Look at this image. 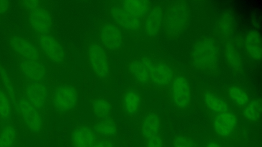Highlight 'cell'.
<instances>
[{
    "mask_svg": "<svg viewBox=\"0 0 262 147\" xmlns=\"http://www.w3.org/2000/svg\"><path fill=\"white\" fill-rule=\"evenodd\" d=\"M80 92L78 88L71 83H63L52 91L51 105L56 115L61 119L68 118L76 121V115L80 105Z\"/></svg>",
    "mask_w": 262,
    "mask_h": 147,
    "instance_id": "cell-2",
    "label": "cell"
},
{
    "mask_svg": "<svg viewBox=\"0 0 262 147\" xmlns=\"http://www.w3.org/2000/svg\"><path fill=\"white\" fill-rule=\"evenodd\" d=\"M24 5L30 10L39 6L38 1H26L24 2Z\"/></svg>",
    "mask_w": 262,
    "mask_h": 147,
    "instance_id": "cell-34",
    "label": "cell"
},
{
    "mask_svg": "<svg viewBox=\"0 0 262 147\" xmlns=\"http://www.w3.org/2000/svg\"><path fill=\"white\" fill-rule=\"evenodd\" d=\"M180 69L173 62L159 56L152 70L149 90H160L168 88Z\"/></svg>",
    "mask_w": 262,
    "mask_h": 147,
    "instance_id": "cell-11",
    "label": "cell"
},
{
    "mask_svg": "<svg viewBox=\"0 0 262 147\" xmlns=\"http://www.w3.org/2000/svg\"><path fill=\"white\" fill-rule=\"evenodd\" d=\"M10 44L13 50L24 59L39 60L38 50L26 39L17 36H13L10 39Z\"/></svg>",
    "mask_w": 262,
    "mask_h": 147,
    "instance_id": "cell-22",
    "label": "cell"
},
{
    "mask_svg": "<svg viewBox=\"0 0 262 147\" xmlns=\"http://www.w3.org/2000/svg\"><path fill=\"white\" fill-rule=\"evenodd\" d=\"M89 66L98 80L103 84L112 81V68L108 54L96 37L90 38L86 44Z\"/></svg>",
    "mask_w": 262,
    "mask_h": 147,
    "instance_id": "cell-8",
    "label": "cell"
},
{
    "mask_svg": "<svg viewBox=\"0 0 262 147\" xmlns=\"http://www.w3.org/2000/svg\"><path fill=\"white\" fill-rule=\"evenodd\" d=\"M38 45L53 63L63 65L66 63V56L59 42L50 33L39 34L37 37Z\"/></svg>",
    "mask_w": 262,
    "mask_h": 147,
    "instance_id": "cell-13",
    "label": "cell"
},
{
    "mask_svg": "<svg viewBox=\"0 0 262 147\" xmlns=\"http://www.w3.org/2000/svg\"><path fill=\"white\" fill-rule=\"evenodd\" d=\"M143 143L144 147H163L161 134L144 141Z\"/></svg>",
    "mask_w": 262,
    "mask_h": 147,
    "instance_id": "cell-32",
    "label": "cell"
},
{
    "mask_svg": "<svg viewBox=\"0 0 262 147\" xmlns=\"http://www.w3.org/2000/svg\"><path fill=\"white\" fill-rule=\"evenodd\" d=\"M207 147H221L218 143L216 142H210L208 143Z\"/></svg>",
    "mask_w": 262,
    "mask_h": 147,
    "instance_id": "cell-36",
    "label": "cell"
},
{
    "mask_svg": "<svg viewBox=\"0 0 262 147\" xmlns=\"http://www.w3.org/2000/svg\"><path fill=\"white\" fill-rule=\"evenodd\" d=\"M11 101L7 94L0 89V118L3 121H8L11 118Z\"/></svg>",
    "mask_w": 262,
    "mask_h": 147,
    "instance_id": "cell-29",
    "label": "cell"
},
{
    "mask_svg": "<svg viewBox=\"0 0 262 147\" xmlns=\"http://www.w3.org/2000/svg\"><path fill=\"white\" fill-rule=\"evenodd\" d=\"M89 110L95 119H115L112 103L104 95H96L89 101Z\"/></svg>",
    "mask_w": 262,
    "mask_h": 147,
    "instance_id": "cell-17",
    "label": "cell"
},
{
    "mask_svg": "<svg viewBox=\"0 0 262 147\" xmlns=\"http://www.w3.org/2000/svg\"><path fill=\"white\" fill-rule=\"evenodd\" d=\"M8 2L5 0H0V13L5 12L8 8Z\"/></svg>",
    "mask_w": 262,
    "mask_h": 147,
    "instance_id": "cell-35",
    "label": "cell"
},
{
    "mask_svg": "<svg viewBox=\"0 0 262 147\" xmlns=\"http://www.w3.org/2000/svg\"><path fill=\"white\" fill-rule=\"evenodd\" d=\"M30 21L32 27L39 34L49 33L51 19L49 13L39 6L30 10Z\"/></svg>",
    "mask_w": 262,
    "mask_h": 147,
    "instance_id": "cell-21",
    "label": "cell"
},
{
    "mask_svg": "<svg viewBox=\"0 0 262 147\" xmlns=\"http://www.w3.org/2000/svg\"><path fill=\"white\" fill-rule=\"evenodd\" d=\"M220 45L215 35L204 37L196 42L191 53L193 69L206 75H216L219 70Z\"/></svg>",
    "mask_w": 262,
    "mask_h": 147,
    "instance_id": "cell-1",
    "label": "cell"
},
{
    "mask_svg": "<svg viewBox=\"0 0 262 147\" xmlns=\"http://www.w3.org/2000/svg\"><path fill=\"white\" fill-rule=\"evenodd\" d=\"M244 48L246 54L255 61L261 58V40L259 32L257 30L249 31L244 39Z\"/></svg>",
    "mask_w": 262,
    "mask_h": 147,
    "instance_id": "cell-23",
    "label": "cell"
},
{
    "mask_svg": "<svg viewBox=\"0 0 262 147\" xmlns=\"http://www.w3.org/2000/svg\"><path fill=\"white\" fill-rule=\"evenodd\" d=\"M190 9L184 1L169 2L164 10L162 30L165 36L175 39L185 31L189 22Z\"/></svg>",
    "mask_w": 262,
    "mask_h": 147,
    "instance_id": "cell-4",
    "label": "cell"
},
{
    "mask_svg": "<svg viewBox=\"0 0 262 147\" xmlns=\"http://www.w3.org/2000/svg\"><path fill=\"white\" fill-rule=\"evenodd\" d=\"M261 112V102L258 100L250 101L243 110L244 118L251 121H257L260 117Z\"/></svg>",
    "mask_w": 262,
    "mask_h": 147,
    "instance_id": "cell-28",
    "label": "cell"
},
{
    "mask_svg": "<svg viewBox=\"0 0 262 147\" xmlns=\"http://www.w3.org/2000/svg\"><path fill=\"white\" fill-rule=\"evenodd\" d=\"M69 135L71 147H91L97 137L84 121L72 122Z\"/></svg>",
    "mask_w": 262,
    "mask_h": 147,
    "instance_id": "cell-14",
    "label": "cell"
},
{
    "mask_svg": "<svg viewBox=\"0 0 262 147\" xmlns=\"http://www.w3.org/2000/svg\"><path fill=\"white\" fill-rule=\"evenodd\" d=\"M236 122L235 114L229 111L215 115L213 122L214 129L218 135L228 136L234 130Z\"/></svg>",
    "mask_w": 262,
    "mask_h": 147,
    "instance_id": "cell-19",
    "label": "cell"
},
{
    "mask_svg": "<svg viewBox=\"0 0 262 147\" xmlns=\"http://www.w3.org/2000/svg\"><path fill=\"white\" fill-rule=\"evenodd\" d=\"M107 12L111 21L130 36L138 35L143 21L124 8L119 1H110Z\"/></svg>",
    "mask_w": 262,
    "mask_h": 147,
    "instance_id": "cell-10",
    "label": "cell"
},
{
    "mask_svg": "<svg viewBox=\"0 0 262 147\" xmlns=\"http://www.w3.org/2000/svg\"><path fill=\"white\" fill-rule=\"evenodd\" d=\"M96 30V37L108 55L126 53L130 45V35L110 20L99 22Z\"/></svg>",
    "mask_w": 262,
    "mask_h": 147,
    "instance_id": "cell-5",
    "label": "cell"
},
{
    "mask_svg": "<svg viewBox=\"0 0 262 147\" xmlns=\"http://www.w3.org/2000/svg\"><path fill=\"white\" fill-rule=\"evenodd\" d=\"M9 123L0 131V147H16L18 135L21 134L16 124Z\"/></svg>",
    "mask_w": 262,
    "mask_h": 147,
    "instance_id": "cell-26",
    "label": "cell"
},
{
    "mask_svg": "<svg viewBox=\"0 0 262 147\" xmlns=\"http://www.w3.org/2000/svg\"><path fill=\"white\" fill-rule=\"evenodd\" d=\"M51 93L43 83L32 81L26 85L24 96L42 112L48 103H51Z\"/></svg>",
    "mask_w": 262,
    "mask_h": 147,
    "instance_id": "cell-15",
    "label": "cell"
},
{
    "mask_svg": "<svg viewBox=\"0 0 262 147\" xmlns=\"http://www.w3.org/2000/svg\"><path fill=\"white\" fill-rule=\"evenodd\" d=\"M19 66L23 74L32 82H41L45 78V70L39 60L24 59Z\"/></svg>",
    "mask_w": 262,
    "mask_h": 147,
    "instance_id": "cell-24",
    "label": "cell"
},
{
    "mask_svg": "<svg viewBox=\"0 0 262 147\" xmlns=\"http://www.w3.org/2000/svg\"><path fill=\"white\" fill-rule=\"evenodd\" d=\"M91 147H120L119 136L104 137L97 135V137Z\"/></svg>",
    "mask_w": 262,
    "mask_h": 147,
    "instance_id": "cell-30",
    "label": "cell"
},
{
    "mask_svg": "<svg viewBox=\"0 0 262 147\" xmlns=\"http://www.w3.org/2000/svg\"><path fill=\"white\" fill-rule=\"evenodd\" d=\"M164 10L163 5L158 3L152 6L143 19L138 35L144 44H150L159 36L162 30Z\"/></svg>",
    "mask_w": 262,
    "mask_h": 147,
    "instance_id": "cell-9",
    "label": "cell"
},
{
    "mask_svg": "<svg viewBox=\"0 0 262 147\" xmlns=\"http://www.w3.org/2000/svg\"><path fill=\"white\" fill-rule=\"evenodd\" d=\"M226 91L229 100L237 106L244 108L250 101L246 90L238 86L230 85Z\"/></svg>",
    "mask_w": 262,
    "mask_h": 147,
    "instance_id": "cell-27",
    "label": "cell"
},
{
    "mask_svg": "<svg viewBox=\"0 0 262 147\" xmlns=\"http://www.w3.org/2000/svg\"><path fill=\"white\" fill-rule=\"evenodd\" d=\"M172 102L177 109L183 110L191 104L192 90L187 76L181 69L177 73L169 87Z\"/></svg>",
    "mask_w": 262,
    "mask_h": 147,
    "instance_id": "cell-12",
    "label": "cell"
},
{
    "mask_svg": "<svg viewBox=\"0 0 262 147\" xmlns=\"http://www.w3.org/2000/svg\"><path fill=\"white\" fill-rule=\"evenodd\" d=\"M234 32L220 36L223 43L224 55L228 66L234 72L243 69L242 57L234 38Z\"/></svg>",
    "mask_w": 262,
    "mask_h": 147,
    "instance_id": "cell-16",
    "label": "cell"
},
{
    "mask_svg": "<svg viewBox=\"0 0 262 147\" xmlns=\"http://www.w3.org/2000/svg\"><path fill=\"white\" fill-rule=\"evenodd\" d=\"M119 2L124 8L142 21L152 6L151 2L146 0L119 1Z\"/></svg>",
    "mask_w": 262,
    "mask_h": 147,
    "instance_id": "cell-25",
    "label": "cell"
},
{
    "mask_svg": "<svg viewBox=\"0 0 262 147\" xmlns=\"http://www.w3.org/2000/svg\"><path fill=\"white\" fill-rule=\"evenodd\" d=\"M117 106L121 116L133 124L146 109L143 90L131 82L126 83L118 96Z\"/></svg>",
    "mask_w": 262,
    "mask_h": 147,
    "instance_id": "cell-6",
    "label": "cell"
},
{
    "mask_svg": "<svg viewBox=\"0 0 262 147\" xmlns=\"http://www.w3.org/2000/svg\"><path fill=\"white\" fill-rule=\"evenodd\" d=\"M2 78L3 80L4 85L5 87L6 93L10 99L11 101H13L15 99V94L12 85L8 77L5 70L1 71Z\"/></svg>",
    "mask_w": 262,
    "mask_h": 147,
    "instance_id": "cell-31",
    "label": "cell"
},
{
    "mask_svg": "<svg viewBox=\"0 0 262 147\" xmlns=\"http://www.w3.org/2000/svg\"><path fill=\"white\" fill-rule=\"evenodd\" d=\"M19 122L16 125L21 134L36 139L44 138L49 127V122L42 113L24 96L17 102Z\"/></svg>",
    "mask_w": 262,
    "mask_h": 147,
    "instance_id": "cell-3",
    "label": "cell"
},
{
    "mask_svg": "<svg viewBox=\"0 0 262 147\" xmlns=\"http://www.w3.org/2000/svg\"><path fill=\"white\" fill-rule=\"evenodd\" d=\"M84 122L98 136L114 137L119 136L116 119H95L89 118Z\"/></svg>",
    "mask_w": 262,
    "mask_h": 147,
    "instance_id": "cell-18",
    "label": "cell"
},
{
    "mask_svg": "<svg viewBox=\"0 0 262 147\" xmlns=\"http://www.w3.org/2000/svg\"><path fill=\"white\" fill-rule=\"evenodd\" d=\"M173 147H192L190 140L186 137L180 136L174 140Z\"/></svg>",
    "mask_w": 262,
    "mask_h": 147,
    "instance_id": "cell-33",
    "label": "cell"
},
{
    "mask_svg": "<svg viewBox=\"0 0 262 147\" xmlns=\"http://www.w3.org/2000/svg\"><path fill=\"white\" fill-rule=\"evenodd\" d=\"M159 55L152 51H145L130 59L126 66L131 82L143 90H149L152 70Z\"/></svg>",
    "mask_w": 262,
    "mask_h": 147,
    "instance_id": "cell-7",
    "label": "cell"
},
{
    "mask_svg": "<svg viewBox=\"0 0 262 147\" xmlns=\"http://www.w3.org/2000/svg\"><path fill=\"white\" fill-rule=\"evenodd\" d=\"M203 100L207 108L215 115L231 111L227 102L209 87L203 90Z\"/></svg>",
    "mask_w": 262,
    "mask_h": 147,
    "instance_id": "cell-20",
    "label": "cell"
}]
</instances>
